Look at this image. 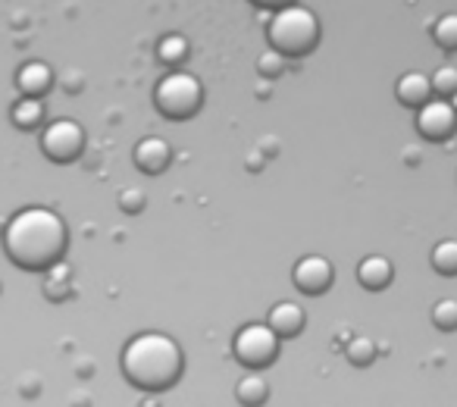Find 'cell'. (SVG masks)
Wrapping results in <instances>:
<instances>
[{
    "instance_id": "16",
    "label": "cell",
    "mask_w": 457,
    "mask_h": 407,
    "mask_svg": "<svg viewBox=\"0 0 457 407\" xmlns=\"http://www.w3.org/2000/svg\"><path fill=\"white\" fill-rule=\"evenodd\" d=\"M429 263H432V270H436L438 276H457V242H438L436 248H432V254H429Z\"/></svg>"
},
{
    "instance_id": "25",
    "label": "cell",
    "mask_w": 457,
    "mask_h": 407,
    "mask_svg": "<svg viewBox=\"0 0 457 407\" xmlns=\"http://www.w3.org/2000/svg\"><path fill=\"white\" fill-rule=\"evenodd\" d=\"M254 4H263V7H273V4H279V7H288V0H254Z\"/></svg>"
},
{
    "instance_id": "4",
    "label": "cell",
    "mask_w": 457,
    "mask_h": 407,
    "mask_svg": "<svg viewBox=\"0 0 457 407\" xmlns=\"http://www.w3.org/2000/svg\"><path fill=\"white\" fill-rule=\"evenodd\" d=\"M232 351H236V357L245 367L257 373V370L270 367L276 361V354H279V336L267 323H248L238 329Z\"/></svg>"
},
{
    "instance_id": "1",
    "label": "cell",
    "mask_w": 457,
    "mask_h": 407,
    "mask_svg": "<svg viewBox=\"0 0 457 407\" xmlns=\"http://www.w3.org/2000/svg\"><path fill=\"white\" fill-rule=\"evenodd\" d=\"M10 261L26 270H51L66 248V226L51 207H22L4 229Z\"/></svg>"
},
{
    "instance_id": "24",
    "label": "cell",
    "mask_w": 457,
    "mask_h": 407,
    "mask_svg": "<svg viewBox=\"0 0 457 407\" xmlns=\"http://www.w3.org/2000/svg\"><path fill=\"white\" fill-rule=\"evenodd\" d=\"M279 70H282L279 51H276V54H263V57H261V72H279Z\"/></svg>"
},
{
    "instance_id": "11",
    "label": "cell",
    "mask_w": 457,
    "mask_h": 407,
    "mask_svg": "<svg viewBox=\"0 0 457 407\" xmlns=\"http://www.w3.org/2000/svg\"><path fill=\"white\" fill-rule=\"evenodd\" d=\"M267 326L276 332L279 338H295L301 329H304V311L292 301H279V304L270 311Z\"/></svg>"
},
{
    "instance_id": "10",
    "label": "cell",
    "mask_w": 457,
    "mask_h": 407,
    "mask_svg": "<svg viewBox=\"0 0 457 407\" xmlns=\"http://www.w3.org/2000/svg\"><path fill=\"white\" fill-rule=\"evenodd\" d=\"M392 276H395V267L388 257L370 254L357 263V282H361L363 288H370V292H382V288L392 282Z\"/></svg>"
},
{
    "instance_id": "18",
    "label": "cell",
    "mask_w": 457,
    "mask_h": 407,
    "mask_svg": "<svg viewBox=\"0 0 457 407\" xmlns=\"http://www.w3.org/2000/svg\"><path fill=\"white\" fill-rule=\"evenodd\" d=\"M432 41L442 51H457V13H445L442 20L432 26Z\"/></svg>"
},
{
    "instance_id": "20",
    "label": "cell",
    "mask_w": 457,
    "mask_h": 407,
    "mask_svg": "<svg viewBox=\"0 0 457 407\" xmlns=\"http://www.w3.org/2000/svg\"><path fill=\"white\" fill-rule=\"evenodd\" d=\"M429 79H432V95H436V97L451 101V97L457 95V70H454V66H438Z\"/></svg>"
},
{
    "instance_id": "3",
    "label": "cell",
    "mask_w": 457,
    "mask_h": 407,
    "mask_svg": "<svg viewBox=\"0 0 457 407\" xmlns=\"http://www.w3.org/2000/svg\"><path fill=\"white\" fill-rule=\"evenodd\" d=\"M267 35L279 54H304V51H311L313 41H317L320 26H317V16L307 7L288 4V7H279L273 13Z\"/></svg>"
},
{
    "instance_id": "19",
    "label": "cell",
    "mask_w": 457,
    "mask_h": 407,
    "mask_svg": "<svg viewBox=\"0 0 457 407\" xmlns=\"http://www.w3.org/2000/svg\"><path fill=\"white\" fill-rule=\"evenodd\" d=\"M432 326L438 332H454L457 329V301L454 298H442L432 307Z\"/></svg>"
},
{
    "instance_id": "13",
    "label": "cell",
    "mask_w": 457,
    "mask_h": 407,
    "mask_svg": "<svg viewBox=\"0 0 457 407\" xmlns=\"http://www.w3.org/2000/svg\"><path fill=\"white\" fill-rule=\"evenodd\" d=\"M16 85L26 91V97L45 95L47 85H51V70H47L45 63H26L20 70V76H16Z\"/></svg>"
},
{
    "instance_id": "23",
    "label": "cell",
    "mask_w": 457,
    "mask_h": 407,
    "mask_svg": "<svg viewBox=\"0 0 457 407\" xmlns=\"http://www.w3.org/2000/svg\"><path fill=\"white\" fill-rule=\"evenodd\" d=\"M120 207H122V211H129V213H138L141 207H145V195H141L138 188L122 191V195H120Z\"/></svg>"
},
{
    "instance_id": "7",
    "label": "cell",
    "mask_w": 457,
    "mask_h": 407,
    "mask_svg": "<svg viewBox=\"0 0 457 407\" xmlns=\"http://www.w3.org/2000/svg\"><path fill=\"white\" fill-rule=\"evenodd\" d=\"M82 141H85L82 126H79V122H72V120L47 122L45 135H41V147H45V154H47V157H54V160L76 157V154L82 151Z\"/></svg>"
},
{
    "instance_id": "12",
    "label": "cell",
    "mask_w": 457,
    "mask_h": 407,
    "mask_svg": "<svg viewBox=\"0 0 457 407\" xmlns=\"http://www.w3.org/2000/svg\"><path fill=\"white\" fill-rule=\"evenodd\" d=\"M135 163L145 172H160L166 163H170V147H166L163 138H141L138 147H135Z\"/></svg>"
},
{
    "instance_id": "22",
    "label": "cell",
    "mask_w": 457,
    "mask_h": 407,
    "mask_svg": "<svg viewBox=\"0 0 457 407\" xmlns=\"http://www.w3.org/2000/svg\"><path fill=\"white\" fill-rule=\"evenodd\" d=\"M185 51H188V45H185L182 35H166V38L160 41V47H157V54H160V60H163V63H179V60L185 57Z\"/></svg>"
},
{
    "instance_id": "2",
    "label": "cell",
    "mask_w": 457,
    "mask_h": 407,
    "mask_svg": "<svg viewBox=\"0 0 457 407\" xmlns=\"http://www.w3.org/2000/svg\"><path fill=\"white\" fill-rule=\"evenodd\" d=\"M120 367L122 376L135 388L166 392V388H172L179 382L185 361H182V348L166 332H138L122 348Z\"/></svg>"
},
{
    "instance_id": "14",
    "label": "cell",
    "mask_w": 457,
    "mask_h": 407,
    "mask_svg": "<svg viewBox=\"0 0 457 407\" xmlns=\"http://www.w3.org/2000/svg\"><path fill=\"white\" fill-rule=\"evenodd\" d=\"M236 398L242 401L245 407H261L263 401L270 398V386H267V379H263L261 373H248V376H242V379H238V386H236Z\"/></svg>"
},
{
    "instance_id": "6",
    "label": "cell",
    "mask_w": 457,
    "mask_h": 407,
    "mask_svg": "<svg viewBox=\"0 0 457 407\" xmlns=\"http://www.w3.org/2000/svg\"><path fill=\"white\" fill-rule=\"evenodd\" d=\"M417 132L426 141H445L457 132V110L445 97H432L417 110Z\"/></svg>"
},
{
    "instance_id": "8",
    "label": "cell",
    "mask_w": 457,
    "mask_h": 407,
    "mask_svg": "<svg viewBox=\"0 0 457 407\" xmlns=\"http://www.w3.org/2000/svg\"><path fill=\"white\" fill-rule=\"evenodd\" d=\"M332 276H336L332 263L320 254H311V257H301V261L295 263L292 279L304 295H323L326 288L332 286Z\"/></svg>"
},
{
    "instance_id": "26",
    "label": "cell",
    "mask_w": 457,
    "mask_h": 407,
    "mask_svg": "<svg viewBox=\"0 0 457 407\" xmlns=\"http://www.w3.org/2000/svg\"><path fill=\"white\" fill-rule=\"evenodd\" d=\"M451 107H454V110H457V95H454V97H451Z\"/></svg>"
},
{
    "instance_id": "17",
    "label": "cell",
    "mask_w": 457,
    "mask_h": 407,
    "mask_svg": "<svg viewBox=\"0 0 457 407\" xmlns=\"http://www.w3.org/2000/svg\"><path fill=\"white\" fill-rule=\"evenodd\" d=\"M345 357H348V363H354V367H370V363L376 361V342L367 336H354L345 345Z\"/></svg>"
},
{
    "instance_id": "9",
    "label": "cell",
    "mask_w": 457,
    "mask_h": 407,
    "mask_svg": "<svg viewBox=\"0 0 457 407\" xmlns=\"http://www.w3.org/2000/svg\"><path fill=\"white\" fill-rule=\"evenodd\" d=\"M395 95H398V101L404 104V107H413L420 110L423 104H429L432 97V79L426 76V72H404V76L398 79V85H395Z\"/></svg>"
},
{
    "instance_id": "5",
    "label": "cell",
    "mask_w": 457,
    "mask_h": 407,
    "mask_svg": "<svg viewBox=\"0 0 457 407\" xmlns=\"http://www.w3.org/2000/svg\"><path fill=\"white\" fill-rule=\"evenodd\" d=\"M154 101H157V107L163 110V113L185 116L201 104V82H197L191 72L176 70L160 79L157 91H154Z\"/></svg>"
},
{
    "instance_id": "21",
    "label": "cell",
    "mask_w": 457,
    "mask_h": 407,
    "mask_svg": "<svg viewBox=\"0 0 457 407\" xmlns=\"http://www.w3.org/2000/svg\"><path fill=\"white\" fill-rule=\"evenodd\" d=\"M41 116H45V104L38 97H22L13 107L16 126H35V122H41Z\"/></svg>"
},
{
    "instance_id": "15",
    "label": "cell",
    "mask_w": 457,
    "mask_h": 407,
    "mask_svg": "<svg viewBox=\"0 0 457 407\" xmlns=\"http://www.w3.org/2000/svg\"><path fill=\"white\" fill-rule=\"evenodd\" d=\"M72 292V273L66 263H54L51 270H47V279H45V295L54 301H63L66 295Z\"/></svg>"
}]
</instances>
